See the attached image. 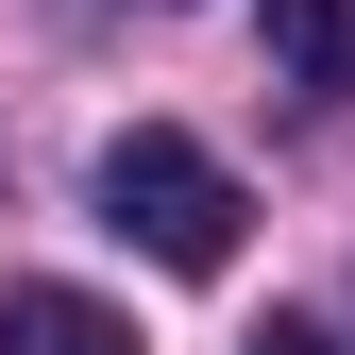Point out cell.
I'll return each instance as SVG.
<instances>
[{"mask_svg": "<svg viewBox=\"0 0 355 355\" xmlns=\"http://www.w3.org/2000/svg\"><path fill=\"white\" fill-rule=\"evenodd\" d=\"M237 169H220L203 136H169V119H136V136H102V237H136L153 271H237Z\"/></svg>", "mask_w": 355, "mask_h": 355, "instance_id": "obj_1", "label": "cell"}, {"mask_svg": "<svg viewBox=\"0 0 355 355\" xmlns=\"http://www.w3.org/2000/svg\"><path fill=\"white\" fill-rule=\"evenodd\" d=\"M0 355H136L102 288H0Z\"/></svg>", "mask_w": 355, "mask_h": 355, "instance_id": "obj_2", "label": "cell"}, {"mask_svg": "<svg viewBox=\"0 0 355 355\" xmlns=\"http://www.w3.org/2000/svg\"><path fill=\"white\" fill-rule=\"evenodd\" d=\"M271 68L338 102V85H355V0H271Z\"/></svg>", "mask_w": 355, "mask_h": 355, "instance_id": "obj_3", "label": "cell"}, {"mask_svg": "<svg viewBox=\"0 0 355 355\" xmlns=\"http://www.w3.org/2000/svg\"><path fill=\"white\" fill-rule=\"evenodd\" d=\"M237 355H338V338L322 322H271V338H237Z\"/></svg>", "mask_w": 355, "mask_h": 355, "instance_id": "obj_4", "label": "cell"}]
</instances>
